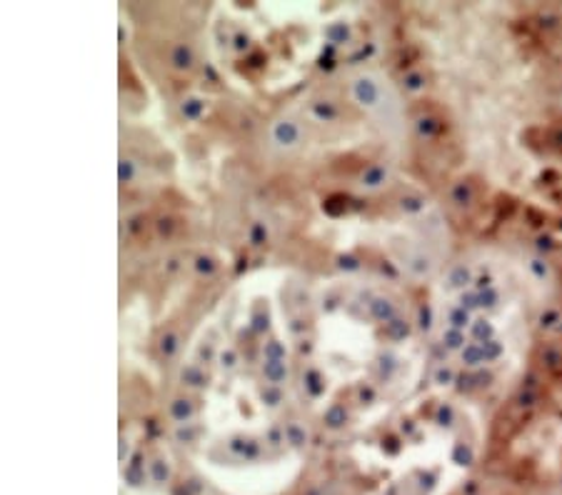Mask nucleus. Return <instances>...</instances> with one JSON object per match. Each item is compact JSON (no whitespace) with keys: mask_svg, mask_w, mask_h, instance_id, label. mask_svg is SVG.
I'll return each instance as SVG.
<instances>
[{"mask_svg":"<svg viewBox=\"0 0 562 495\" xmlns=\"http://www.w3.org/2000/svg\"><path fill=\"white\" fill-rule=\"evenodd\" d=\"M370 311H373V315H375L378 320H390V318H393V315H395L393 305H390V301H383V299L370 305Z\"/></svg>","mask_w":562,"mask_h":495,"instance_id":"obj_8","label":"nucleus"},{"mask_svg":"<svg viewBox=\"0 0 562 495\" xmlns=\"http://www.w3.org/2000/svg\"><path fill=\"white\" fill-rule=\"evenodd\" d=\"M188 381H190V385H201L203 378L195 371V368H188Z\"/></svg>","mask_w":562,"mask_h":495,"instance_id":"obj_14","label":"nucleus"},{"mask_svg":"<svg viewBox=\"0 0 562 495\" xmlns=\"http://www.w3.org/2000/svg\"><path fill=\"white\" fill-rule=\"evenodd\" d=\"M193 413H195V405L190 401L180 398V401L170 405V416H173L178 423H188L190 418H193Z\"/></svg>","mask_w":562,"mask_h":495,"instance_id":"obj_6","label":"nucleus"},{"mask_svg":"<svg viewBox=\"0 0 562 495\" xmlns=\"http://www.w3.org/2000/svg\"><path fill=\"white\" fill-rule=\"evenodd\" d=\"M405 88L407 90H420L423 88V78L420 76H407L405 78Z\"/></svg>","mask_w":562,"mask_h":495,"instance_id":"obj_12","label":"nucleus"},{"mask_svg":"<svg viewBox=\"0 0 562 495\" xmlns=\"http://www.w3.org/2000/svg\"><path fill=\"white\" fill-rule=\"evenodd\" d=\"M387 168L383 166V164H378V166H370L366 173H362V188H368V191H378V188H383L385 185V180H387Z\"/></svg>","mask_w":562,"mask_h":495,"instance_id":"obj_4","label":"nucleus"},{"mask_svg":"<svg viewBox=\"0 0 562 495\" xmlns=\"http://www.w3.org/2000/svg\"><path fill=\"white\" fill-rule=\"evenodd\" d=\"M203 111V103L201 101H186L183 103V115H188V119H198Z\"/></svg>","mask_w":562,"mask_h":495,"instance_id":"obj_10","label":"nucleus"},{"mask_svg":"<svg viewBox=\"0 0 562 495\" xmlns=\"http://www.w3.org/2000/svg\"><path fill=\"white\" fill-rule=\"evenodd\" d=\"M135 180V164L131 158L121 160V183H133Z\"/></svg>","mask_w":562,"mask_h":495,"instance_id":"obj_9","label":"nucleus"},{"mask_svg":"<svg viewBox=\"0 0 562 495\" xmlns=\"http://www.w3.org/2000/svg\"><path fill=\"white\" fill-rule=\"evenodd\" d=\"M198 270H201V273H213L215 263L211 258H201V260H198Z\"/></svg>","mask_w":562,"mask_h":495,"instance_id":"obj_13","label":"nucleus"},{"mask_svg":"<svg viewBox=\"0 0 562 495\" xmlns=\"http://www.w3.org/2000/svg\"><path fill=\"white\" fill-rule=\"evenodd\" d=\"M288 436H290V440H293V443L295 446H303L305 443V434H303V430L301 428H288Z\"/></svg>","mask_w":562,"mask_h":495,"instance_id":"obj_11","label":"nucleus"},{"mask_svg":"<svg viewBox=\"0 0 562 495\" xmlns=\"http://www.w3.org/2000/svg\"><path fill=\"white\" fill-rule=\"evenodd\" d=\"M270 140H273V146L280 150H293L301 146L303 140V128L301 123L295 121H278L273 125V131H270Z\"/></svg>","mask_w":562,"mask_h":495,"instance_id":"obj_2","label":"nucleus"},{"mask_svg":"<svg viewBox=\"0 0 562 495\" xmlns=\"http://www.w3.org/2000/svg\"><path fill=\"white\" fill-rule=\"evenodd\" d=\"M352 95L360 105H366L368 111H380L385 108V88L378 83L373 76H360L352 83Z\"/></svg>","mask_w":562,"mask_h":495,"instance_id":"obj_1","label":"nucleus"},{"mask_svg":"<svg viewBox=\"0 0 562 495\" xmlns=\"http://www.w3.org/2000/svg\"><path fill=\"white\" fill-rule=\"evenodd\" d=\"M262 373H266V378L273 385H280L288 378V368L283 360H268L266 368H262Z\"/></svg>","mask_w":562,"mask_h":495,"instance_id":"obj_5","label":"nucleus"},{"mask_svg":"<svg viewBox=\"0 0 562 495\" xmlns=\"http://www.w3.org/2000/svg\"><path fill=\"white\" fill-rule=\"evenodd\" d=\"M170 66L178 68V70H190L195 66V53L190 45L186 43H178L173 45V50H170Z\"/></svg>","mask_w":562,"mask_h":495,"instance_id":"obj_3","label":"nucleus"},{"mask_svg":"<svg viewBox=\"0 0 562 495\" xmlns=\"http://www.w3.org/2000/svg\"><path fill=\"white\" fill-rule=\"evenodd\" d=\"M178 348H180V338H178V333H166V336L160 338V350H162V356L166 358H176V353H178Z\"/></svg>","mask_w":562,"mask_h":495,"instance_id":"obj_7","label":"nucleus"}]
</instances>
